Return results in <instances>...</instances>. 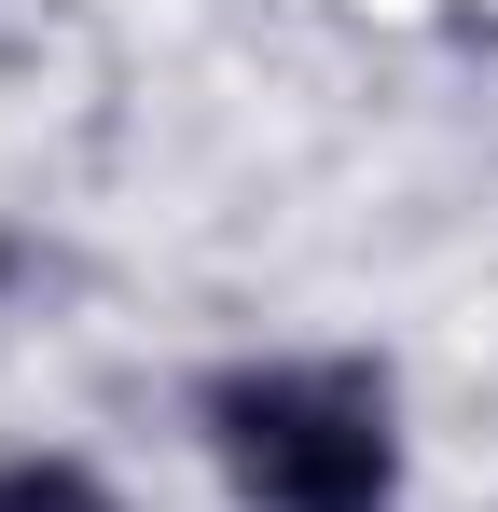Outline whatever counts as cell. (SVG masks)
Listing matches in <instances>:
<instances>
[{
	"label": "cell",
	"mask_w": 498,
	"mask_h": 512,
	"mask_svg": "<svg viewBox=\"0 0 498 512\" xmlns=\"http://www.w3.org/2000/svg\"><path fill=\"white\" fill-rule=\"evenodd\" d=\"M194 443L249 512H402V388L360 346L222 360L194 388Z\"/></svg>",
	"instance_id": "cell-1"
},
{
	"label": "cell",
	"mask_w": 498,
	"mask_h": 512,
	"mask_svg": "<svg viewBox=\"0 0 498 512\" xmlns=\"http://www.w3.org/2000/svg\"><path fill=\"white\" fill-rule=\"evenodd\" d=\"M0 512H125L83 457H0Z\"/></svg>",
	"instance_id": "cell-2"
}]
</instances>
